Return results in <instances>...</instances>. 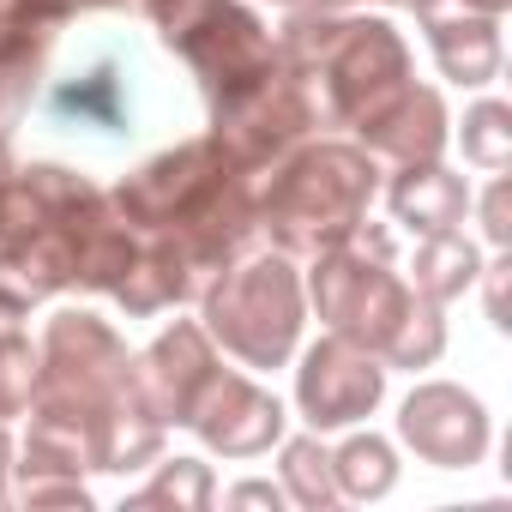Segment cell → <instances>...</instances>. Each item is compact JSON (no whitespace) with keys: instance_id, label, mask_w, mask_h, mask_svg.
<instances>
[{"instance_id":"1","label":"cell","mask_w":512,"mask_h":512,"mask_svg":"<svg viewBox=\"0 0 512 512\" xmlns=\"http://www.w3.org/2000/svg\"><path fill=\"white\" fill-rule=\"evenodd\" d=\"M302 290L326 332L374 350L392 374H422L446 356V308L410 290L386 223L362 217L338 247L302 260Z\"/></svg>"},{"instance_id":"2","label":"cell","mask_w":512,"mask_h":512,"mask_svg":"<svg viewBox=\"0 0 512 512\" xmlns=\"http://www.w3.org/2000/svg\"><path fill=\"white\" fill-rule=\"evenodd\" d=\"M272 43H278V67H290L296 79L314 85L320 121L344 127V133L386 115L416 85V61H410L404 31L392 19L368 13V7L338 13V7L302 0V7L284 13Z\"/></svg>"},{"instance_id":"3","label":"cell","mask_w":512,"mask_h":512,"mask_svg":"<svg viewBox=\"0 0 512 512\" xmlns=\"http://www.w3.org/2000/svg\"><path fill=\"white\" fill-rule=\"evenodd\" d=\"M253 199H260V241L290 260H314L368 217L380 199V163L356 139L314 133L266 175H253Z\"/></svg>"},{"instance_id":"4","label":"cell","mask_w":512,"mask_h":512,"mask_svg":"<svg viewBox=\"0 0 512 512\" xmlns=\"http://www.w3.org/2000/svg\"><path fill=\"white\" fill-rule=\"evenodd\" d=\"M199 326L211 332V344L253 368L272 374L290 368V356L302 350L308 332V290H302V260L278 247H247L235 266H223L205 290H199Z\"/></svg>"},{"instance_id":"5","label":"cell","mask_w":512,"mask_h":512,"mask_svg":"<svg viewBox=\"0 0 512 512\" xmlns=\"http://www.w3.org/2000/svg\"><path fill=\"white\" fill-rule=\"evenodd\" d=\"M127 368H133V350L103 314L55 308L43 320V338H37V398H31V410L109 422L115 410L133 404L127 398Z\"/></svg>"},{"instance_id":"6","label":"cell","mask_w":512,"mask_h":512,"mask_svg":"<svg viewBox=\"0 0 512 512\" xmlns=\"http://www.w3.org/2000/svg\"><path fill=\"white\" fill-rule=\"evenodd\" d=\"M163 49L193 73L205 109L260 85L278 67V43L272 25L247 7V0H181V7L157 25Z\"/></svg>"},{"instance_id":"7","label":"cell","mask_w":512,"mask_h":512,"mask_svg":"<svg viewBox=\"0 0 512 512\" xmlns=\"http://www.w3.org/2000/svg\"><path fill=\"white\" fill-rule=\"evenodd\" d=\"M235 181H241V169L217 151V139L211 133H193V139L145 157L133 175H121L109 187V205L139 235H169V229H187L205 211H217Z\"/></svg>"},{"instance_id":"8","label":"cell","mask_w":512,"mask_h":512,"mask_svg":"<svg viewBox=\"0 0 512 512\" xmlns=\"http://www.w3.org/2000/svg\"><path fill=\"white\" fill-rule=\"evenodd\" d=\"M320 121V97L308 79H296L290 67H272L260 85H247L223 103H211V139L217 151L241 169V175H266L284 151H296L302 139H314Z\"/></svg>"},{"instance_id":"9","label":"cell","mask_w":512,"mask_h":512,"mask_svg":"<svg viewBox=\"0 0 512 512\" xmlns=\"http://www.w3.org/2000/svg\"><path fill=\"white\" fill-rule=\"evenodd\" d=\"M290 362H296V416L314 434H344V428L368 422L386 404L392 368L374 350H362V344H350L338 332H320Z\"/></svg>"},{"instance_id":"10","label":"cell","mask_w":512,"mask_h":512,"mask_svg":"<svg viewBox=\"0 0 512 512\" xmlns=\"http://www.w3.org/2000/svg\"><path fill=\"white\" fill-rule=\"evenodd\" d=\"M398 446L434 470H476L494 452V416L458 380H416L398 404Z\"/></svg>"},{"instance_id":"11","label":"cell","mask_w":512,"mask_h":512,"mask_svg":"<svg viewBox=\"0 0 512 512\" xmlns=\"http://www.w3.org/2000/svg\"><path fill=\"white\" fill-rule=\"evenodd\" d=\"M193 440L211 452V458H229V464H247V458H266L284 434H290V404L260 386L247 368H223L205 380L193 416H187Z\"/></svg>"},{"instance_id":"12","label":"cell","mask_w":512,"mask_h":512,"mask_svg":"<svg viewBox=\"0 0 512 512\" xmlns=\"http://www.w3.org/2000/svg\"><path fill=\"white\" fill-rule=\"evenodd\" d=\"M223 350L211 344V332L199 320H175L163 326L127 368V398L139 416H151L157 428H187L205 380L217 374Z\"/></svg>"},{"instance_id":"13","label":"cell","mask_w":512,"mask_h":512,"mask_svg":"<svg viewBox=\"0 0 512 512\" xmlns=\"http://www.w3.org/2000/svg\"><path fill=\"white\" fill-rule=\"evenodd\" d=\"M109 211V199L97 205ZM73 217V223H55V229H31V235H7L0 241V314L7 320H25L31 308L55 302L73 290V260H79V229L97 217Z\"/></svg>"},{"instance_id":"14","label":"cell","mask_w":512,"mask_h":512,"mask_svg":"<svg viewBox=\"0 0 512 512\" xmlns=\"http://www.w3.org/2000/svg\"><path fill=\"white\" fill-rule=\"evenodd\" d=\"M109 193L67 169V163H13L0 175V241L7 235H31V229H55V223H73L85 211H97Z\"/></svg>"},{"instance_id":"15","label":"cell","mask_w":512,"mask_h":512,"mask_svg":"<svg viewBox=\"0 0 512 512\" xmlns=\"http://www.w3.org/2000/svg\"><path fill=\"white\" fill-rule=\"evenodd\" d=\"M422 37H428V55H434V73L458 91H488L500 79V61H506V43H500V19L488 13H464V7H434L416 19Z\"/></svg>"},{"instance_id":"16","label":"cell","mask_w":512,"mask_h":512,"mask_svg":"<svg viewBox=\"0 0 512 512\" xmlns=\"http://www.w3.org/2000/svg\"><path fill=\"white\" fill-rule=\"evenodd\" d=\"M374 163L398 169V163H428V157H446L452 145V115H446V97L434 85H410L386 115H374L368 127L350 133Z\"/></svg>"},{"instance_id":"17","label":"cell","mask_w":512,"mask_h":512,"mask_svg":"<svg viewBox=\"0 0 512 512\" xmlns=\"http://www.w3.org/2000/svg\"><path fill=\"white\" fill-rule=\"evenodd\" d=\"M380 193H386V211H392L398 229H410V235H440V229H464L476 187H470V175H458L452 163L428 157V163H398Z\"/></svg>"},{"instance_id":"18","label":"cell","mask_w":512,"mask_h":512,"mask_svg":"<svg viewBox=\"0 0 512 512\" xmlns=\"http://www.w3.org/2000/svg\"><path fill=\"white\" fill-rule=\"evenodd\" d=\"M199 290H205V284H199V272L187 266V253H181L175 235H139V253H133L127 278L115 284V302H121L127 320H157V314H169V308L199 302Z\"/></svg>"},{"instance_id":"19","label":"cell","mask_w":512,"mask_h":512,"mask_svg":"<svg viewBox=\"0 0 512 512\" xmlns=\"http://www.w3.org/2000/svg\"><path fill=\"white\" fill-rule=\"evenodd\" d=\"M476 272H482V247L464 229L416 235V253H410V266H404L410 290L428 296V302H440V308H452L458 296H470L476 290Z\"/></svg>"},{"instance_id":"20","label":"cell","mask_w":512,"mask_h":512,"mask_svg":"<svg viewBox=\"0 0 512 512\" xmlns=\"http://www.w3.org/2000/svg\"><path fill=\"white\" fill-rule=\"evenodd\" d=\"M332 476H338V494L350 500V506H374V500H386L392 488H398V476H404V464H398V446L386 440V434H374V428H344V440L332 446Z\"/></svg>"},{"instance_id":"21","label":"cell","mask_w":512,"mask_h":512,"mask_svg":"<svg viewBox=\"0 0 512 512\" xmlns=\"http://www.w3.org/2000/svg\"><path fill=\"white\" fill-rule=\"evenodd\" d=\"M278 488H284V500L290 506H302V512H332V506H344V494H338V476H332V446H326V434H284L278 446Z\"/></svg>"},{"instance_id":"22","label":"cell","mask_w":512,"mask_h":512,"mask_svg":"<svg viewBox=\"0 0 512 512\" xmlns=\"http://www.w3.org/2000/svg\"><path fill=\"white\" fill-rule=\"evenodd\" d=\"M127 512H205V506H217V476H211V464L205 458H193V452H163L157 464H151V476L121 500Z\"/></svg>"},{"instance_id":"23","label":"cell","mask_w":512,"mask_h":512,"mask_svg":"<svg viewBox=\"0 0 512 512\" xmlns=\"http://www.w3.org/2000/svg\"><path fill=\"white\" fill-rule=\"evenodd\" d=\"M464 163L476 175H506L512 169V103L506 97H476L464 109V121L452 127Z\"/></svg>"},{"instance_id":"24","label":"cell","mask_w":512,"mask_h":512,"mask_svg":"<svg viewBox=\"0 0 512 512\" xmlns=\"http://www.w3.org/2000/svg\"><path fill=\"white\" fill-rule=\"evenodd\" d=\"M37 398V344L13 320H0V422L25 416Z\"/></svg>"},{"instance_id":"25","label":"cell","mask_w":512,"mask_h":512,"mask_svg":"<svg viewBox=\"0 0 512 512\" xmlns=\"http://www.w3.org/2000/svg\"><path fill=\"white\" fill-rule=\"evenodd\" d=\"M470 211H476V223H482V241L500 253V247H512V199H506V175H488V187L482 193H470Z\"/></svg>"},{"instance_id":"26","label":"cell","mask_w":512,"mask_h":512,"mask_svg":"<svg viewBox=\"0 0 512 512\" xmlns=\"http://www.w3.org/2000/svg\"><path fill=\"white\" fill-rule=\"evenodd\" d=\"M13 500L19 506H73V512H91V488H85V476L79 482H13Z\"/></svg>"},{"instance_id":"27","label":"cell","mask_w":512,"mask_h":512,"mask_svg":"<svg viewBox=\"0 0 512 512\" xmlns=\"http://www.w3.org/2000/svg\"><path fill=\"white\" fill-rule=\"evenodd\" d=\"M506 278H512V247H500L494 260H482V272H476L482 302H488V326H494V332H506V326H512V320H506Z\"/></svg>"},{"instance_id":"28","label":"cell","mask_w":512,"mask_h":512,"mask_svg":"<svg viewBox=\"0 0 512 512\" xmlns=\"http://www.w3.org/2000/svg\"><path fill=\"white\" fill-rule=\"evenodd\" d=\"M223 506H235V512H247V506L284 512L290 500H284V488H278V482H266V476H241V482H229V488H223Z\"/></svg>"},{"instance_id":"29","label":"cell","mask_w":512,"mask_h":512,"mask_svg":"<svg viewBox=\"0 0 512 512\" xmlns=\"http://www.w3.org/2000/svg\"><path fill=\"white\" fill-rule=\"evenodd\" d=\"M314 7H338V13H356V7H404V13H434V7H446V0H314Z\"/></svg>"},{"instance_id":"30","label":"cell","mask_w":512,"mask_h":512,"mask_svg":"<svg viewBox=\"0 0 512 512\" xmlns=\"http://www.w3.org/2000/svg\"><path fill=\"white\" fill-rule=\"evenodd\" d=\"M109 7H139L151 25H163V19L181 7V0H85V13H109Z\"/></svg>"},{"instance_id":"31","label":"cell","mask_w":512,"mask_h":512,"mask_svg":"<svg viewBox=\"0 0 512 512\" xmlns=\"http://www.w3.org/2000/svg\"><path fill=\"white\" fill-rule=\"evenodd\" d=\"M25 7H31L43 25H55V31H61V25H73V19L85 13V0H25Z\"/></svg>"},{"instance_id":"32","label":"cell","mask_w":512,"mask_h":512,"mask_svg":"<svg viewBox=\"0 0 512 512\" xmlns=\"http://www.w3.org/2000/svg\"><path fill=\"white\" fill-rule=\"evenodd\" d=\"M13 458H19V440H13L7 422H0V506L13 500Z\"/></svg>"},{"instance_id":"33","label":"cell","mask_w":512,"mask_h":512,"mask_svg":"<svg viewBox=\"0 0 512 512\" xmlns=\"http://www.w3.org/2000/svg\"><path fill=\"white\" fill-rule=\"evenodd\" d=\"M452 7H464V13H488V19H506L512 0H452Z\"/></svg>"},{"instance_id":"34","label":"cell","mask_w":512,"mask_h":512,"mask_svg":"<svg viewBox=\"0 0 512 512\" xmlns=\"http://www.w3.org/2000/svg\"><path fill=\"white\" fill-rule=\"evenodd\" d=\"M13 169V139H0V175Z\"/></svg>"},{"instance_id":"35","label":"cell","mask_w":512,"mask_h":512,"mask_svg":"<svg viewBox=\"0 0 512 512\" xmlns=\"http://www.w3.org/2000/svg\"><path fill=\"white\" fill-rule=\"evenodd\" d=\"M272 7H284V13H290V7H302V0H272Z\"/></svg>"},{"instance_id":"36","label":"cell","mask_w":512,"mask_h":512,"mask_svg":"<svg viewBox=\"0 0 512 512\" xmlns=\"http://www.w3.org/2000/svg\"><path fill=\"white\" fill-rule=\"evenodd\" d=\"M0 320H7V314H0Z\"/></svg>"}]
</instances>
